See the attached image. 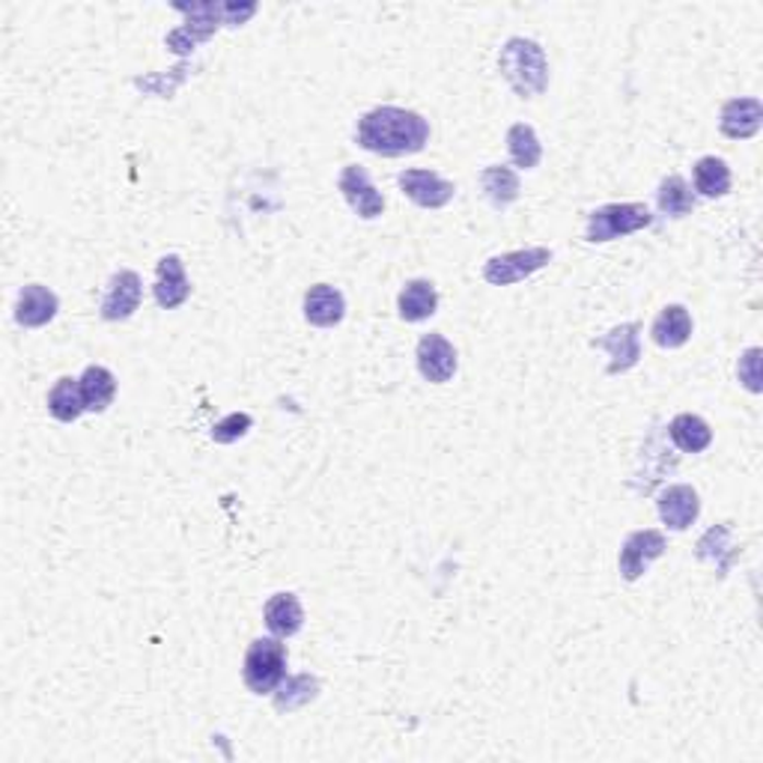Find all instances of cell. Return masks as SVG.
<instances>
[{
	"instance_id": "cell-7",
	"label": "cell",
	"mask_w": 763,
	"mask_h": 763,
	"mask_svg": "<svg viewBox=\"0 0 763 763\" xmlns=\"http://www.w3.org/2000/svg\"><path fill=\"white\" fill-rule=\"evenodd\" d=\"M638 331H642L638 322H626V326L611 328L606 338L594 340V347H597V350H606L611 355L609 361L611 376L633 371L635 364H638V359H642V340H638Z\"/></svg>"
},
{
	"instance_id": "cell-17",
	"label": "cell",
	"mask_w": 763,
	"mask_h": 763,
	"mask_svg": "<svg viewBox=\"0 0 763 763\" xmlns=\"http://www.w3.org/2000/svg\"><path fill=\"white\" fill-rule=\"evenodd\" d=\"M262 618H266V626L272 630V635L290 638V635H295L302 630L305 611H302V602H298L295 594H274L272 600L266 602Z\"/></svg>"
},
{
	"instance_id": "cell-13",
	"label": "cell",
	"mask_w": 763,
	"mask_h": 763,
	"mask_svg": "<svg viewBox=\"0 0 763 763\" xmlns=\"http://www.w3.org/2000/svg\"><path fill=\"white\" fill-rule=\"evenodd\" d=\"M656 507H659V516H662V523H666L668 528L686 531L689 525L695 523L701 513L699 492L692 490V486H686V483H677V486L662 490Z\"/></svg>"
},
{
	"instance_id": "cell-4",
	"label": "cell",
	"mask_w": 763,
	"mask_h": 763,
	"mask_svg": "<svg viewBox=\"0 0 763 763\" xmlns=\"http://www.w3.org/2000/svg\"><path fill=\"white\" fill-rule=\"evenodd\" d=\"M654 215L644 203H609L590 212L588 219V242H611L650 227Z\"/></svg>"
},
{
	"instance_id": "cell-2",
	"label": "cell",
	"mask_w": 763,
	"mask_h": 763,
	"mask_svg": "<svg viewBox=\"0 0 763 763\" xmlns=\"http://www.w3.org/2000/svg\"><path fill=\"white\" fill-rule=\"evenodd\" d=\"M502 75L523 98L540 96L549 84V63L535 39H510L498 57Z\"/></svg>"
},
{
	"instance_id": "cell-14",
	"label": "cell",
	"mask_w": 763,
	"mask_h": 763,
	"mask_svg": "<svg viewBox=\"0 0 763 763\" xmlns=\"http://www.w3.org/2000/svg\"><path fill=\"white\" fill-rule=\"evenodd\" d=\"M763 122V105L761 98H731L725 108H721V134L725 138H733V141H746L758 134Z\"/></svg>"
},
{
	"instance_id": "cell-24",
	"label": "cell",
	"mask_w": 763,
	"mask_h": 763,
	"mask_svg": "<svg viewBox=\"0 0 763 763\" xmlns=\"http://www.w3.org/2000/svg\"><path fill=\"white\" fill-rule=\"evenodd\" d=\"M507 150H510V159L516 162V167H525V171L537 167L540 155H543V146L537 141V131L528 122L510 126V131H507Z\"/></svg>"
},
{
	"instance_id": "cell-29",
	"label": "cell",
	"mask_w": 763,
	"mask_h": 763,
	"mask_svg": "<svg viewBox=\"0 0 763 763\" xmlns=\"http://www.w3.org/2000/svg\"><path fill=\"white\" fill-rule=\"evenodd\" d=\"M737 371H740V382L749 388V391L752 394L761 391V350H758V347L742 355Z\"/></svg>"
},
{
	"instance_id": "cell-3",
	"label": "cell",
	"mask_w": 763,
	"mask_h": 763,
	"mask_svg": "<svg viewBox=\"0 0 763 763\" xmlns=\"http://www.w3.org/2000/svg\"><path fill=\"white\" fill-rule=\"evenodd\" d=\"M286 674V647L278 638H260L245 654V686L254 695H272Z\"/></svg>"
},
{
	"instance_id": "cell-10",
	"label": "cell",
	"mask_w": 763,
	"mask_h": 763,
	"mask_svg": "<svg viewBox=\"0 0 763 763\" xmlns=\"http://www.w3.org/2000/svg\"><path fill=\"white\" fill-rule=\"evenodd\" d=\"M400 188L406 191L409 200H414L418 207L424 209H442L454 200V183H447L433 171H406L400 174Z\"/></svg>"
},
{
	"instance_id": "cell-12",
	"label": "cell",
	"mask_w": 763,
	"mask_h": 763,
	"mask_svg": "<svg viewBox=\"0 0 763 763\" xmlns=\"http://www.w3.org/2000/svg\"><path fill=\"white\" fill-rule=\"evenodd\" d=\"M188 295H191V284H188L186 266L176 254H167L155 266V302L164 310H174V307L186 305Z\"/></svg>"
},
{
	"instance_id": "cell-19",
	"label": "cell",
	"mask_w": 763,
	"mask_h": 763,
	"mask_svg": "<svg viewBox=\"0 0 763 763\" xmlns=\"http://www.w3.org/2000/svg\"><path fill=\"white\" fill-rule=\"evenodd\" d=\"M78 385H81V397H84V409L87 412H105L114 403V397H117L114 373L108 367H98V364L87 367L84 376L78 379Z\"/></svg>"
},
{
	"instance_id": "cell-8",
	"label": "cell",
	"mask_w": 763,
	"mask_h": 763,
	"mask_svg": "<svg viewBox=\"0 0 763 763\" xmlns=\"http://www.w3.org/2000/svg\"><path fill=\"white\" fill-rule=\"evenodd\" d=\"M340 191H343V197H347V203L352 207V212H359L361 219H379L382 209H385V200H382V195L373 188L371 176H367V171L364 167H359V164H350V167H343V174H340Z\"/></svg>"
},
{
	"instance_id": "cell-23",
	"label": "cell",
	"mask_w": 763,
	"mask_h": 763,
	"mask_svg": "<svg viewBox=\"0 0 763 763\" xmlns=\"http://www.w3.org/2000/svg\"><path fill=\"white\" fill-rule=\"evenodd\" d=\"M480 186L486 191L492 203L498 209L510 207L513 200L519 197V176L513 174L510 167H502V164H492L480 174Z\"/></svg>"
},
{
	"instance_id": "cell-25",
	"label": "cell",
	"mask_w": 763,
	"mask_h": 763,
	"mask_svg": "<svg viewBox=\"0 0 763 763\" xmlns=\"http://www.w3.org/2000/svg\"><path fill=\"white\" fill-rule=\"evenodd\" d=\"M695 188H699L704 197H725L731 191V171L728 164L716 159V155H707L695 164Z\"/></svg>"
},
{
	"instance_id": "cell-11",
	"label": "cell",
	"mask_w": 763,
	"mask_h": 763,
	"mask_svg": "<svg viewBox=\"0 0 763 763\" xmlns=\"http://www.w3.org/2000/svg\"><path fill=\"white\" fill-rule=\"evenodd\" d=\"M141 278L134 272H117L110 278L108 293L102 298V317L108 322H120V319H129L138 307H141Z\"/></svg>"
},
{
	"instance_id": "cell-1",
	"label": "cell",
	"mask_w": 763,
	"mask_h": 763,
	"mask_svg": "<svg viewBox=\"0 0 763 763\" xmlns=\"http://www.w3.org/2000/svg\"><path fill=\"white\" fill-rule=\"evenodd\" d=\"M426 141H430V122L414 110L385 105L359 120V143L376 155L394 159V155L421 153Z\"/></svg>"
},
{
	"instance_id": "cell-22",
	"label": "cell",
	"mask_w": 763,
	"mask_h": 763,
	"mask_svg": "<svg viewBox=\"0 0 763 763\" xmlns=\"http://www.w3.org/2000/svg\"><path fill=\"white\" fill-rule=\"evenodd\" d=\"M48 412L55 414L60 424H72V421L81 418V412H87L78 379L63 376V379L57 382L55 388H51V394H48Z\"/></svg>"
},
{
	"instance_id": "cell-15",
	"label": "cell",
	"mask_w": 763,
	"mask_h": 763,
	"mask_svg": "<svg viewBox=\"0 0 763 763\" xmlns=\"http://www.w3.org/2000/svg\"><path fill=\"white\" fill-rule=\"evenodd\" d=\"M57 307H60V302H57V295L48 286L31 284L19 293L15 319L24 328H43L57 317Z\"/></svg>"
},
{
	"instance_id": "cell-16",
	"label": "cell",
	"mask_w": 763,
	"mask_h": 763,
	"mask_svg": "<svg viewBox=\"0 0 763 763\" xmlns=\"http://www.w3.org/2000/svg\"><path fill=\"white\" fill-rule=\"evenodd\" d=\"M343 314H347V302H343L340 290H334V286H328V284H317L307 290L305 319L310 322V326H317V328L338 326L340 319H343Z\"/></svg>"
},
{
	"instance_id": "cell-21",
	"label": "cell",
	"mask_w": 763,
	"mask_h": 763,
	"mask_svg": "<svg viewBox=\"0 0 763 763\" xmlns=\"http://www.w3.org/2000/svg\"><path fill=\"white\" fill-rule=\"evenodd\" d=\"M671 438L683 454H701L713 442V430L699 414H677L671 421Z\"/></svg>"
},
{
	"instance_id": "cell-20",
	"label": "cell",
	"mask_w": 763,
	"mask_h": 763,
	"mask_svg": "<svg viewBox=\"0 0 763 763\" xmlns=\"http://www.w3.org/2000/svg\"><path fill=\"white\" fill-rule=\"evenodd\" d=\"M397 307H400V317L406 322H424L436 314L438 307V293L436 286L430 281H409L403 286V293L397 298Z\"/></svg>"
},
{
	"instance_id": "cell-28",
	"label": "cell",
	"mask_w": 763,
	"mask_h": 763,
	"mask_svg": "<svg viewBox=\"0 0 763 763\" xmlns=\"http://www.w3.org/2000/svg\"><path fill=\"white\" fill-rule=\"evenodd\" d=\"M284 689H290V699L284 695V699H278L274 704H278V709H286V713H290V709L302 707V704H307V701L314 699L319 683L314 677H293Z\"/></svg>"
},
{
	"instance_id": "cell-9",
	"label": "cell",
	"mask_w": 763,
	"mask_h": 763,
	"mask_svg": "<svg viewBox=\"0 0 763 763\" xmlns=\"http://www.w3.org/2000/svg\"><path fill=\"white\" fill-rule=\"evenodd\" d=\"M418 371L426 382H436V385L454 379V373H457L454 343L442 338V334H424L421 343H418Z\"/></svg>"
},
{
	"instance_id": "cell-5",
	"label": "cell",
	"mask_w": 763,
	"mask_h": 763,
	"mask_svg": "<svg viewBox=\"0 0 763 763\" xmlns=\"http://www.w3.org/2000/svg\"><path fill=\"white\" fill-rule=\"evenodd\" d=\"M552 262V251L549 248H525V251H510L502 257H492L483 266V278L492 286H510L525 281L528 274L540 272L543 266Z\"/></svg>"
},
{
	"instance_id": "cell-27",
	"label": "cell",
	"mask_w": 763,
	"mask_h": 763,
	"mask_svg": "<svg viewBox=\"0 0 763 763\" xmlns=\"http://www.w3.org/2000/svg\"><path fill=\"white\" fill-rule=\"evenodd\" d=\"M251 414L245 412H233L227 414L224 421H219V424L212 426V442L215 445H230V442H239L248 430H251Z\"/></svg>"
},
{
	"instance_id": "cell-26",
	"label": "cell",
	"mask_w": 763,
	"mask_h": 763,
	"mask_svg": "<svg viewBox=\"0 0 763 763\" xmlns=\"http://www.w3.org/2000/svg\"><path fill=\"white\" fill-rule=\"evenodd\" d=\"M659 209L671 219H683L695 209V195L689 191L683 176H668L666 183L659 186Z\"/></svg>"
},
{
	"instance_id": "cell-6",
	"label": "cell",
	"mask_w": 763,
	"mask_h": 763,
	"mask_svg": "<svg viewBox=\"0 0 763 763\" xmlns=\"http://www.w3.org/2000/svg\"><path fill=\"white\" fill-rule=\"evenodd\" d=\"M666 552V537L662 531H654V528H644V531H635L623 540L621 549V576L626 582H635L647 573V567L654 564L656 557H662Z\"/></svg>"
},
{
	"instance_id": "cell-18",
	"label": "cell",
	"mask_w": 763,
	"mask_h": 763,
	"mask_svg": "<svg viewBox=\"0 0 763 763\" xmlns=\"http://www.w3.org/2000/svg\"><path fill=\"white\" fill-rule=\"evenodd\" d=\"M654 343L662 350H680L692 338V317L683 305H668L654 322Z\"/></svg>"
}]
</instances>
